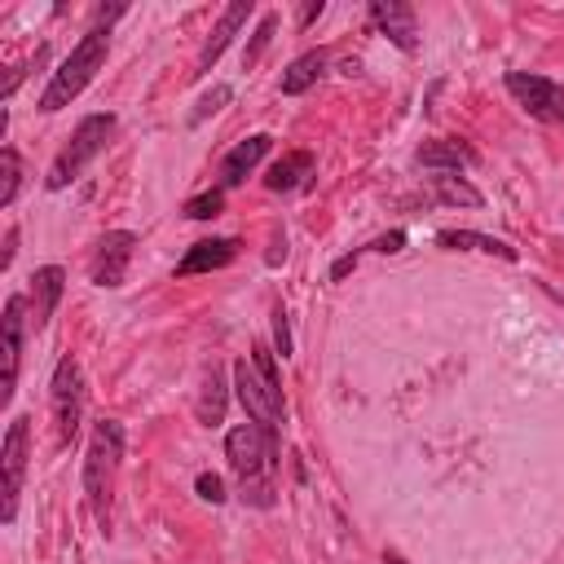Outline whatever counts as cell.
<instances>
[{"mask_svg": "<svg viewBox=\"0 0 564 564\" xmlns=\"http://www.w3.org/2000/svg\"><path fill=\"white\" fill-rule=\"evenodd\" d=\"M432 189H436L441 203H454V207H480V203H485L480 189L467 185L458 172H436V176H432Z\"/></svg>", "mask_w": 564, "mask_h": 564, "instance_id": "21", "label": "cell"}, {"mask_svg": "<svg viewBox=\"0 0 564 564\" xmlns=\"http://www.w3.org/2000/svg\"><path fill=\"white\" fill-rule=\"evenodd\" d=\"M123 458V427L115 419H101L93 427L88 454H84V498L97 516V524H110V494H115V471Z\"/></svg>", "mask_w": 564, "mask_h": 564, "instance_id": "3", "label": "cell"}, {"mask_svg": "<svg viewBox=\"0 0 564 564\" xmlns=\"http://www.w3.org/2000/svg\"><path fill=\"white\" fill-rule=\"evenodd\" d=\"M436 242L445 251H485V256H502V260H516V247H507L502 238H489V234H476V229H441Z\"/></svg>", "mask_w": 564, "mask_h": 564, "instance_id": "16", "label": "cell"}, {"mask_svg": "<svg viewBox=\"0 0 564 564\" xmlns=\"http://www.w3.org/2000/svg\"><path fill=\"white\" fill-rule=\"evenodd\" d=\"M132 247H137V234H128V229L101 234V238H97V251H93V282H97V286H119V282L128 278Z\"/></svg>", "mask_w": 564, "mask_h": 564, "instance_id": "10", "label": "cell"}, {"mask_svg": "<svg viewBox=\"0 0 564 564\" xmlns=\"http://www.w3.org/2000/svg\"><path fill=\"white\" fill-rule=\"evenodd\" d=\"M370 22L401 48V53H414L419 48V18L410 4L401 0H370Z\"/></svg>", "mask_w": 564, "mask_h": 564, "instance_id": "11", "label": "cell"}, {"mask_svg": "<svg viewBox=\"0 0 564 564\" xmlns=\"http://www.w3.org/2000/svg\"><path fill=\"white\" fill-rule=\"evenodd\" d=\"M229 97H234V93H229V84H216L212 93H203V97H198V106H194L189 123H203V119H207V115H216V110H220Z\"/></svg>", "mask_w": 564, "mask_h": 564, "instance_id": "24", "label": "cell"}, {"mask_svg": "<svg viewBox=\"0 0 564 564\" xmlns=\"http://www.w3.org/2000/svg\"><path fill=\"white\" fill-rule=\"evenodd\" d=\"M26 300L9 295L4 300V317H0V357H4V375H0V401H13L18 388V361H22V326H26Z\"/></svg>", "mask_w": 564, "mask_h": 564, "instance_id": "9", "label": "cell"}, {"mask_svg": "<svg viewBox=\"0 0 564 564\" xmlns=\"http://www.w3.org/2000/svg\"><path fill=\"white\" fill-rule=\"evenodd\" d=\"M326 48H308L304 57H295L291 66H286V75H282V93L286 97H295V93H308L317 79H322V70H326Z\"/></svg>", "mask_w": 564, "mask_h": 564, "instance_id": "17", "label": "cell"}, {"mask_svg": "<svg viewBox=\"0 0 564 564\" xmlns=\"http://www.w3.org/2000/svg\"><path fill=\"white\" fill-rule=\"evenodd\" d=\"M110 132H115V115H88V119H79L75 137H70V141L62 145V154L53 159L44 185H48V189H66V185H70V181H75V176L106 150Z\"/></svg>", "mask_w": 564, "mask_h": 564, "instance_id": "4", "label": "cell"}, {"mask_svg": "<svg viewBox=\"0 0 564 564\" xmlns=\"http://www.w3.org/2000/svg\"><path fill=\"white\" fill-rule=\"evenodd\" d=\"M194 489H198V498H207V502H225V485H220L216 471H203V476L194 480Z\"/></svg>", "mask_w": 564, "mask_h": 564, "instance_id": "26", "label": "cell"}, {"mask_svg": "<svg viewBox=\"0 0 564 564\" xmlns=\"http://www.w3.org/2000/svg\"><path fill=\"white\" fill-rule=\"evenodd\" d=\"M419 163L436 167V172H463L467 163H476V154L463 141H423L419 145Z\"/></svg>", "mask_w": 564, "mask_h": 564, "instance_id": "18", "label": "cell"}, {"mask_svg": "<svg viewBox=\"0 0 564 564\" xmlns=\"http://www.w3.org/2000/svg\"><path fill=\"white\" fill-rule=\"evenodd\" d=\"M370 247H375V251H383V256H392V251H401V247H405V234H401V229H392V234L375 238Z\"/></svg>", "mask_w": 564, "mask_h": 564, "instance_id": "28", "label": "cell"}, {"mask_svg": "<svg viewBox=\"0 0 564 564\" xmlns=\"http://www.w3.org/2000/svg\"><path fill=\"white\" fill-rule=\"evenodd\" d=\"M48 401H53V427H57V445H75L79 436V419H84V375L75 357H62L48 383Z\"/></svg>", "mask_w": 564, "mask_h": 564, "instance_id": "5", "label": "cell"}, {"mask_svg": "<svg viewBox=\"0 0 564 564\" xmlns=\"http://www.w3.org/2000/svg\"><path fill=\"white\" fill-rule=\"evenodd\" d=\"M62 286H66V273H62L57 264L35 269V278H31V326H35V330L48 326V317H53V308H57V300H62Z\"/></svg>", "mask_w": 564, "mask_h": 564, "instance_id": "14", "label": "cell"}, {"mask_svg": "<svg viewBox=\"0 0 564 564\" xmlns=\"http://www.w3.org/2000/svg\"><path fill=\"white\" fill-rule=\"evenodd\" d=\"M194 414H198V423H207V427H220V419H225V383H220V366H216V361L203 370V388H198Z\"/></svg>", "mask_w": 564, "mask_h": 564, "instance_id": "19", "label": "cell"}, {"mask_svg": "<svg viewBox=\"0 0 564 564\" xmlns=\"http://www.w3.org/2000/svg\"><path fill=\"white\" fill-rule=\"evenodd\" d=\"M26 441H31V419L18 414L4 432V445H0V467H4V507H0V520L13 524L18 516V498H22V480H26Z\"/></svg>", "mask_w": 564, "mask_h": 564, "instance_id": "8", "label": "cell"}, {"mask_svg": "<svg viewBox=\"0 0 564 564\" xmlns=\"http://www.w3.org/2000/svg\"><path fill=\"white\" fill-rule=\"evenodd\" d=\"M273 26H278L273 18H264V22H260V31H256V44H251V53H247V62H256V57H260V48L269 44V35H273Z\"/></svg>", "mask_w": 564, "mask_h": 564, "instance_id": "29", "label": "cell"}, {"mask_svg": "<svg viewBox=\"0 0 564 564\" xmlns=\"http://www.w3.org/2000/svg\"><path fill=\"white\" fill-rule=\"evenodd\" d=\"M13 251H18V229H9V238H4V260H0L4 269L13 264Z\"/></svg>", "mask_w": 564, "mask_h": 564, "instance_id": "31", "label": "cell"}, {"mask_svg": "<svg viewBox=\"0 0 564 564\" xmlns=\"http://www.w3.org/2000/svg\"><path fill=\"white\" fill-rule=\"evenodd\" d=\"M273 348H278L282 357H291V330H286V308H282V304L273 308Z\"/></svg>", "mask_w": 564, "mask_h": 564, "instance_id": "25", "label": "cell"}, {"mask_svg": "<svg viewBox=\"0 0 564 564\" xmlns=\"http://www.w3.org/2000/svg\"><path fill=\"white\" fill-rule=\"evenodd\" d=\"M357 269V251H348V256H339L335 264H330V282H339V278H348Z\"/></svg>", "mask_w": 564, "mask_h": 564, "instance_id": "30", "label": "cell"}, {"mask_svg": "<svg viewBox=\"0 0 564 564\" xmlns=\"http://www.w3.org/2000/svg\"><path fill=\"white\" fill-rule=\"evenodd\" d=\"M225 458H229V471L238 476L242 498L256 507H273V467H278L273 432L260 423H238L225 436Z\"/></svg>", "mask_w": 564, "mask_h": 564, "instance_id": "1", "label": "cell"}, {"mask_svg": "<svg viewBox=\"0 0 564 564\" xmlns=\"http://www.w3.org/2000/svg\"><path fill=\"white\" fill-rule=\"evenodd\" d=\"M322 9H326V4H322V0H313V4H304V13H300V22H304V26H308V22H313V18H322Z\"/></svg>", "mask_w": 564, "mask_h": 564, "instance_id": "32", "label": "cell"}, {"mask_svg": "<svg viewBox=\"0 0 564 564\" xmlns=\"http://www.w3.org/2000/svg\"><path fill=\"white\" fill-rule=\"evenodd\" d=\"M507 93L538 119V123H564V88L533 70H507Z\"/></svg>", "mask_w": 564, "mask_h": 564, "instance_id": "7", "label": "cell"}, {"mask_svg": "<svg viewBox=\"0 0 564 564\" xmlns=\"http://www.w3.org/2000/svg\"><path fill=\"white\" fill-rule=\"evenodd\" d=\"M220 207H225V194L220 189H207V194H198V198L185 203V216L189 220H212V216H220Z\"/></svg>", "mask_w": 564, "mask_h": 564, "instance_id": "23", "label": "cell"}, {"mask_svg": "<svg viewBox=\"0 0 564 564\" xmlns=\"http://www.w3.org/2000/svg\"><path fill=\"white\" fill-rule=\"evenodd\" d=\"M234 388H238V401H242L247 419L269 427V432H278V423H282V388L273 379H264L256 370V361H247V357L234 361Z\"/></svg>", "mask_w": 564, "mask_h": 564, "instance_id": "6", "label": "cell"}, {"mask_svg": "<svg viewBox=\"0 0 564 564\" xmlns=\"http://www.w3.org/2000/svg\"><path fill=\"white\" fill-rule=\"evenodd\" d=\"M238 256V242L234 238H203L185 251V260L176 264V278H194V273H212V269H225L229 260Z\"/></svg>", "mask_w": 564, "mask_h": 564, "instance_id": "13", "label": "cell"}, {"mask_svg": "<svg viewBox=\"0 0 564 564\" xmlns=\"http://www.w3.org/2000/svg\"><path fill=\"white\" fill-rule=\"evenodd\" d=\"M383 564H405V560H401L397 551H388V555H383Z\"/></svg>", "mask_w": 564, "mask_h": 564, "instance_id": "33", "label": "cell"}, {"mask_svg": "<svg viewBox=\"0 0 564 564\" xmlns=\"http://www.w3.org/2000/svg\"><path fill=\"white\" fill-rule=\"evenodd\" d=\"M0 172H4V189H0V207H9L18 198V185H22V159L13 145L0 150Z\"/></svg>", "mask_w": 564, "mask_h": 564, "instance_id": "22", "label": "cell"}, {"mask_svg": "<svg viewBox=\"0 0 564 564\" xmlns=\"http://www.w3.org/2000/svg\"><path fill=\"white\" fill-rule=\"evenodd\" d=\"M251 361H256V370H260L264 379H273V383H278V370H273V352H269L264 344H256V348H251Z\"/></svg>", "mask_w": 564, "mask_h": 564, "instance_id": "27", "label": "cell"}, {"mask_svg": "<svg viewBox=\"0 0 564 564\" xmlns=\"http://www.w3.org/2000/svg\"><path fill=\"white\" fill-rule=\"evenodd\" d=\"M264 154H269V137H264V132H256V137L238 141V145L220 159V185H225V189H229V185H242V181H247V172H251Z\"/></svg>", "mask_w": 564, "mask_h": 564, "instance_id": "15", "label": "cell"}, {"mask_svg": "<svg viewBox=\"0 0 564 564\" xmlns=\"http://www.w3.org/2000/svg\"><path fill=\"white\" fill-rule=\"evenodd\" d=\"M308 172H313V154H308V150H291V154H282V159L269 167L264 185H269L273 194H286V189H295Z\"/></svg>", "mask_w": 564, "mask_h": 564, "instance_id": "20", "label": "cell"}, {"mask_svg": "<svg viewBox=\"0 0 564 564\" xmlns=\"http://www.w3.org/2000/svg\"><path fill=\"white\" fill-rule=\"evenodd\" d=\"M106 48H110V22H97V26H88L84 31V40L70 48V57L53 70V79H48V88L40 93V110L44 115H53V110H62V106H70L88 84H93V75L101 70V62H106Z\"/></svg>", "mask_w": 564, "mask_h": 564, "instance_id": "2", "label": "cell"}, {"mask_svg": "<svg viewBox=\"0 0 564 564\" xmlns=\"http://www.w3.org/2000/svg\"><path fill=\"white\" fill-rule=\"evenodd\" d=\"M251 18V0H234L225 13H220V22L212 26V35H207V44H203V53H198V75H207L212 66H216V57L229 48V40L238 35V26Z\"/></svg>", "mask_w": 564, "mask_h": 564, "instance_id": "12", "label": "cell"}]
</instances>
